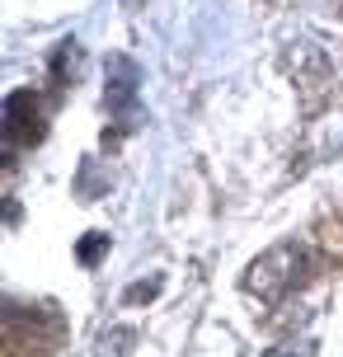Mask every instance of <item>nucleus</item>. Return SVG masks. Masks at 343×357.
Returning <instances> with one entry per match:
<instances>
[{
  "label": "nucleus",
  "instance_id": "obj_2",
  "mask_svg": "<svg viewBox=\"0 0 343 357\" xmlns=\"http://www.w3.org/2000/svg\"><path fill=\"white\" fill-rule=\"evenodd\" d=\"M47 137V108L33 89H15L5 99V160L15 151H33Z\"/></svg>",
  "mask_w": 343,
  "mask_h": 357
},
{
  "label": "nucleus",
  "instance_id": "obj_4",
  "mask_svg": "<svg viewBox=\"0 0 343 357\" xmlns=\"http://www.w3.org/2000/svg\"><path fill=\"white\" fill-rule=\"evenodd\" d=\"M104 245H109V235H90V240L80 245V264H94V259L104 254Z\"/></svg>",
  "mask_w": 343,
  "mask_h": 357
},
{
  "label": "nucleus",
  "instance_id": "obj_5",
  "mask_svg": "<svg viewBox=\"0 0 343 357\" xmlns=\"http://www.w3.org/2000/svg\"><path fill=\"white\" fill-rule=\"evenodd\" d=\"M339 5H343V0H339Z\"/></svg>",
  "mask_w": 343,
  "mask_h": 357
},
{
  "label": "nucleus",
  "instance_id": "obj_1",
  "mask_svg": "<svg viewBox=\"0 0 343 357\" xmlns=\"http://www.w3.org/2000/svg\"><path fill=\"white\" fill-rule=\"evenodd\" d=\"M61 343V315L47 305H5V357H52Z\"/></svg>",
  "mask_w": 343,
  "mask_h": 357
},
{
  "label": "nucleus",
  "instance_id": "obj_3",
  "mask_svg": "<svg viewBox=\"0 0 343 357\" xmlns=\"http://www.w3.org/2000/svg\"><path fill=\"white\" fill-rule=\"evenodd\" d=\"M104 104H109L113 118H137V66L127 56H113L109 61V89H104Z\"/></svg>",
  "mask_w": 343,
  "mask_h": 357
}]
</instances>
